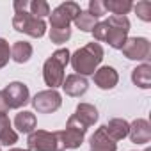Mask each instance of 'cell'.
Instances as JSON below:
<instances>
[{
	"mask_svg": "<svg viewBox=\"0 0 151 151\" xmlns=\"http://www.w3.org/2000/svg\"><path fill=\"white\" fill-rule=\"evenodd\" d=\"M103 48L100 43H87L86 46L78 48L71 57H69V62L73 66V69L77 71V75L80 77H87V75H94V71L98 69V66L101 64L103 60Z\"/></svg>",
	"mask_w": 151,
	"mask_h": 151,
	"instance_id": "6da1fadb",
	"label": "cell"
},
{
	"mask_svg": "<svg viewBox=\"0 0 151 151\" xmlns=\"http://www.w3.org/2000/svg\"><path fill=\"white\" fill-rule=\"evenodd\" d=\"M69 50L68 48H60L57 52H53L46 60H45V66H43V78H45V84L50 87V89H57L62 86L64 82V69L69 62Z\"/></svg>",
	"mask_w": 151,
	"mask_h": 151,
	"instance_id": "7a4b0ae2",
	"label": "cell"
},
{
	"mask_svg": "<svg viewBox=\"0 0 151 151\" xmlns=\"http://www.w3.org/2000/svg\"><path fill=\"white\" fill-rule=\"evenodd\" d=\"M107 23V36H105V41L116 48V50H121L124 41L128 39V32H130V20L126 16H110L109 20H105Z\"/></svg>",
	"mask_w": 151,
	"mask_h": 151,
	"instance_id": "3957f363",
	"label": "cell"
},
{
	"mask_svg": "<svg viewBox=\"0 0 151 151\" xmlns=\"http://www.w3.org/2000/svg\"><path fill=\"white\" fill-rule=\"evenodd\" d=\"M86 132H87V128H84L82 124H78L73 117H69V119H68V124H66V130L55 132L57 142H59V151L80 147L82 142H84Z\"/></svg>",
	"mask_w": 151,
	"mask_h": 151,
	"instance_id": "277c9868",
	"label": "cell"
},
{
	"mask_svg": "<svg viewBox=\"0 0 151 151\" xmlns=\"http://www.w3.org/2000/svg\"><path fill=\"white\" fill-rule=\"evenodd\" d=\"M13 29L18 32H23L30 37H43L46 32V23L45 20H39L36 16H32L27 11L16 13L13 18Z\"/></svg>",
	"mask_w": 151,
	"mask_h": 151,
	"instance_id": "5b68a950",
	"label": "cell"
},
{
	"mask_svg": "<svg viewBox=\"0 0 151 151\" xmlns=\"http://www.w3.org/2000/svg\"><path fill=\"white\" fill-rule=\"evenodd\" d=\"M80 6L77 2H64L50 11V27L52 29H66L71 22L80 14Z\"/></svg>",
	"mask_w": 151,
	"mask_h": 151,
	"instance_id": "8992f818",
	"label": "cell"
},
{
	"mask_svg": "<svg viewBox=\"0 0 151 151\" xmlns=\"http://www.w3.org/2000/svg\"><path fill=\"white\" fill-rule=\"evenodd\" d=\"M34 110H37L39 114H52L55 110L60 109L62 105V98L55 89H48V91H41L37 93L32 100H30Z\"/></svg>",
	"mask_w": 151,
	"mask_h": 151,
	"instance_id": "52a82bcc",
	"label": "cell"
},
{
	"mask_svg": "<svg viewBox=\"0 0 151 151\" xmlns=\"http://www.w3.org/2000/svg\"><path fill=\"white\" fill-rule=\"evenodd\" d=\"M27 144H29L30 151H59V142H57L55 132L34 130L32 133H29Z\"/></svg>",
	"mask_w": 151,
	"mask_h": 151,
	"instance_id": "ba28073f",
	"label": "cell"
},
{
	"mask_svg": "<svg viewBox=\"0 0 151 151\" xmlns=\"http://www.w3.org/2000/svg\"><path fill=\"white\" fill-rule=\"evenodd\" d=\"M121 50L123 55L130 60H147L151 53V45L146 37H128Z\"/></svg>",
	"mask_w": 151,
	"mask_h": 151,
	"instance_id": "9c48e42d",
	"label": "cell"
},
{
	"mask_svg": "<svg viewBox=\"0 0 151 151\" xmlns=\"http://www.w3.org/2000/svg\"><path fill=\"white\" fill-rule=\"evenodd\" d=\"M2 93H4V98H6L9 109H20L30 101L29 87L23 82H11L6 86V89H2Z\"/></svg>",
	"mask_w": 151,
	"mask_h": 151,
	"instance_id": "30bf717a",
	"label": "cell"
},
{
	"mask_svg": "<svg viewBox=\"0 0 151 151\" xmlns=\"http://www.w3.org/2000/svg\"><path fill=\"white\" fill-rule=\"evenodd\" d=\"M62 89L68 96H73V98H80L87 93L89 89V82L86 77H80V75L73 73V75H68L62 82Z\"/></svg>",
	"mask_w": 151,
	"mask_h": 151,
	"instance_id": "8fae6325",
	"label": "cell"
},
{
	"mask_svg": "<svg viewBox=\"0 0 151 151\" xmlns=\"http://www.w3.org/2000/svg\"><path fill=\"white\" fill-rule=\"evenodd\" d=\"M117 82H119V75L112 66H101L94 71V84L103 91L114 89Z\"/></svg>",
	"mask_w": 151,
	"mask_h": 151,
	"instance_id": "7c38bea8",
	"label": "cell"
},
{
	"mask_svg": "<svg viewBox=\"0 0 151 151\" xmlns=\"http://www.w3.org/2000/svg\"><path fill=\"white\" fill-rule=\"evenodd\" d=\"M128 137L135 144H147L151 140V126L146 119H135L130 124Z\"/></svg>",
	"mask_w": 151,
	"mask_h": 151,
	"instance_id": "4fadbf2b",
	"label": "cell"
},
{
	"mask_svg": "<svg viewBox=\"0 0 151 151\" xmlns=\"http://www.w3.org/2000/svg\"><path fill=\"white\" fill-rule=\"evenodd\" d=\"M91 144V151H116L117 144L109 137V133L105 132V126H100L89 139Z\"/></svg>",
	"mask_w": 151,
	"mask_h": 151,
	"instance_id": "5bb4252c",
	"label": "cell"
},
{
	"mask_svg": "<svg viewBox=\"0 0 151 151\" xmlns=\"http://www.w3.org/2000/svg\"><path fill=\"white\" fill-rule=\"evenodd\" d=\"M71 117L77 121L78 124H82L84 128H89V126H93L98 121V110L91 103H80Z\"/></svg>",
	"mask_w": 151,
	"mask_h": 151,
	"instance_id": "9a60e30c",
	"label": "cell"
},
{
	"mask_svg": "<svg viewBox=\"0 0 151 151\" xmlns=\"http://www.w3.org/2000/svg\"><path fill=\"white\" fill-rule=\"evenodd\" d=\"M103 126H105V132L109 133V137H110L114 142H117V140L128 137L130 123L124 121V119H121V117H114V119H110V121H109L107 124H103Z\"/></svg>",
	"mask_w": 151,
	"mask_h": 151,
	"instance_id": "2e32d148",
	"label": "cell"
},
{
	"mask_svg": "<svg viewBox=\"0 0 151 151\" xmlns=\"http://www.w3.org/2000/svg\"><path fill=\"white\" fill-rule=\"evenodd\" d=\"M132 82L140 89H149L151 87V64L144 62L137 66L132 71Z\"/></svg>",
	"mask_w": 151,
	"mask_h": 151,
	"instance_id": "e0dca14e",
	"label": "cell"
},
{
	"mask_svg": "<svg viewBox=\"0 0 151 151\" xmlns=\"http://www.w3.org/2000/svg\"><path fill=\"white\" fill-rule=\"evenodd\" d=\"M18 142V133L11 128V121L7 114H0V144L13 146Z\"/></svg>",
	"mask_w": 151,
	"mask_h": 151,
	"instance_id": "ac0fdd59",
	"label": "cell"
},
{
	"mask_svg": "<svg viewBox=\"0 0 151 151\" xmlns=\"http://www.w3.org/2000/svg\"><path fill=\"white\" fill-rule=\"evenodd\" d=\"M37 121H36V116L29 110H23V112H18L16 117H14V126L18 132L22 133H32L34 128H36Z\"/></svg>",
	"mask_w": 151,
	"mask_h": 151,
	"instance_id": "d6986e66",
	"label": "cell"
},
{
	"mask_svg": "<svg viewBox=\"0 0 151 151\" xmlns=\"http://www.w3.org/2000/svg\"><path fill=\"white\" fill-rule=\"evenodd\" d=\"M32 45L27 43V41H16L11 48V59L18 64H23L27 62L30 57H32Z\"/></svg>",
	"mask_w": 151,
	"mask_h": 151,
	"instance_id": "ffe728a7",
	"label": "cell"
},
{
	"mask_svg": "<svg viewBox=\"0 0 151 151\" xmlns=\"http://www.w3.org/2000/svg\"><path fill=\"white\" fill-rule=\"evenodd\" d=\"M103 6L105 11H110L114 16H124L133 9V4L130 0H105Z\"/></svg>",
	"mask_w": 151,
	"mask_h": 151,
	"instance_id": "44dd1931",
	"label": "cell"
},
{
	"mask_svg": "<svg viewBox=\"0 0 151 151\" xmlns=\"http://www.w3.org/2000/svg\"><path fill=\"white\" fill-rule=\"evenodd\" d=\"M73 23L77 25V29H80L82 32H93V29H94V25H96L98 22H96V18H94L93 14H89L87 11H80V14L73 20Z\"/></svg>",
	"mask_w": 151,
	"mask_h": 151,
	"instance_id": "7402d4cb",
	"label": "cell"
},
{
	"mask_svg": "<svg viewBox=\"0 0 151 151\" xmlns=\"http://www.w3.org/2000/svg\"><path fill=\"white\" fill-rule=\"evenodd\" d=\"M29 9H30V14L43 20L45 16H50V6L45 0H34V2H29Z\"/></svg>",
	"mask_w": 151,
	"mask_h": 151,
	"instance_id": "603a6c76",
	"label": "cell"
},
{
	"mask_svg": "<svg viewBox=\"0 0 151 151\" xmlns=\"http://www.w3.org/2000/svg\"><path fill=\"white\" fill-rule=\"evenodd\" d=\"M71 37V29H50V41L55 45H62Z\"/></svg>",
	"mask_w": 151,
	"mask_h": 151,
	"instance_id": "cb8c5ba5",
	"label": "cell"
},
{
	"mask_svg": "<svg viewBox=\"0 0 151 151\" xmlns=\"http://www.w3.org/2000/svg\"><path fill=\"white\" fill-rule=\"evenodd\" d=\"M133 9L142 22H151V2L149 0H140V2H137V6H133Z\"/></svg>",
	"mask_w": 151,
	"mask_h": 151,
	"instance_id": "d4e9b609",
	"label": "cell"
},
{
	"mask_svg": "<svg viewBox=\"0 0 151 151\" xmlns=\"http://www.w3.org/2000/svg\"><path fill=\"white\" fill-rule=\"evenodd\" d=\"M9 59H11V46L4 37H0V69L9 62Z\"/></svg>",
	"mask_w": 151,
	"mask_h": 151,
	"instance_id": "484cf974",
	"label": "cell"
},
{
	"mask_svg": "<svg viewBox=\"0 0 151 151\" xmlns=\"http://www.w3.org/2000/svg\"><path fill=\"white\" fill-rule=\"evenodd\" d=\"M87 13L93 14L96 20L101 18L103 14H107L105 6H103V0H91V2H89V11H87Z\"/></svg>",
	"mask_w": 151,
	"mask_h": 151,
	"instance_id": "4316f807",
	"label": "cell"
},
{
	"mask_svg": "<svg viewBox=\"0 0 151 151\" xmlns=\"http://www.w3.org/2000/svg\"><path fill=\"white\" fill-rule=\"evenodd\" d=\"M93 36L96 41H105V36H107V23L105 22H100L94 25L93 29Z\"/></svg>",
	"mask_w": 151,
	"mask_h": 151,
	"instance_id": "83f0119b",
	"label": "cell"
},
{
	"mask_svg": "<svg viewBox=\"0 0 151 151\" xmlns=\"http://www.w3.org/2000/svg\"><path fill=\"white\" fill-rule=\"evenodd\" d=\"M13 7H14V13H22V11L29 9V2H27V0H14Z\"/></svg>",
	"mask_w": 151,
	"mask_h": 151,
	"instance_id": "f1b7e54d",
	"label": "cell"
},
{
	"mask_svg": "<svg viewBox=\"0 0 151 151\" xmlns=\"http://www.w3.org/2000/svg\"><path fill=\"white\" fill-rule=\"evenodd\" d=\"M7 112H9V105L4 98V93L0 91V114H7Z\"/></svg>",
	"mask_w": 151,
	"mask_h": 151,
	"instance_id": "f546056e",
	"label": "cell"
},
{
	"mask_svg": "<svg viewBox=\"0 0 151 151\" xmlns=\"http://www.w3.org/2000/svg\"><path fill=\"white\" fill-rule=\"evenodd\" d=\"M9 151H30V149H23V147H13V149H9Z\"/></svg>",
	"mask_w": 151,
	"mask_h": 151,
	"instance_id": "4dcf8cb0",
	"label": "cell"
},
{
	"mask_svg": "<svg viewBox=\"0 0 151 151\" xmlns=\"http://www.w3.org/2000/svg\"><path fill=\"white\" fill-rule=\"evenodd\" d=\"M144 151H151V149H149V147H147V149H144Z\"/></svg>",
	"mask_w": 151,
	"mask_h": 151,
	"instance_id": "1f68e13d",
	"label": "cell"
}]
</instances>
